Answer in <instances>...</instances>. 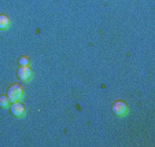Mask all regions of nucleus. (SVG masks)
Instances as JSON below:
<instances>
[{
  "label": "nucleus",
  "instance_id": "nucleus-2",
  "mask_svg": "<svg viewBox=\"0 0 155 147\" xmlns=\"http://www.w3.org/2000/svg\"><path fill=\"white\" fill-rule=\"evenodd\" d=\"M10 113H11L14 117H24L25 113H26V109H25V106L22 105V103L18 100V102H12V105L10 106Z\"/></svg>",
  "mask_w": 155,
  "mask_h": 147
},
{
  "label": "nucleus",
  "instance_id": "nucleus-5",
  "mask_svg": "<svg viewBox=\"0 0 155 147\" xmlns=\"http://www.w3.org/2000/svg\"><path fill=\"white\" fill-rule=\"evenodd\" d=\"M10 26V18L4 14H0V29L4 30Z\"/></svg>",
  "mask_w": 155,
  "mask_h": 147
},
{
  "label": "nucleus",
  "instance_id": "nucleus-1",
  "mask_svg": "<svg viewBox=\"0 0 155 147\" xmlns=\"http://www.w3.org/2000/svg\"><path fill=\"white\" fill-rule=\"evenodd\" d=\"M24 96V89L19 84H12V85L8 87L7 89V98H8L10 102H18V100L22 99Z\"/></svg>",
  "mask_w": 155,
  "mask_h": 147
},
{
  "label": "nucleus",
  "instance_id": "nucleus-7",
  "mask_svg": "<svg viewBox=\"0 0 155 147\" xmlns=\"http://www.w3.org/2000/svg\"><path fill=\"white\" fill-rule=\"evenodd\" d=\"M8 105H10L8 98L2 95V96H0V107H8Z\"/></svg>",
  "mask_w": 155,
  "mask_h": 147
},
{
  "label": "nucleus",
  "instance_id": "nucleus-4",
  "mask_svg": "<svg viewBox=\"0 0 155 147\" xmlns=\"http://www.w3.org/2000/svg\"><path fill=\"white\" fill-rule=\"evenodd\" d=\"M18 79L24 82L29 81V80L32 79V69H30L29 66H21V68L18 69Z\"/></svg>",
  "mask_w": 155,
  "mask_h": 147
},
{
  "label": "nucleus",
  "instance_id": "nucleus-6",
  "mask_svg": "<svg viewBox=\"0 0 155 147\" xmlns=\"http://www.w3.org/2000/svg\"><path fill=\"white\" fill-rule=\"evenodd\" d=\"M18 65L19 66H29V58L28 56H21L18 59Z\"/></svg>",
  "mask_w": 155,
  "mask_h": 147
},
{
  "label": "nucleus",
  "instance_id": "nucleus-3",
  "mask_svg": "<svg viewBox=\"0 0 155 147\" xmlns=\"http://www.w3.org/2000/svg\"><path fill=\"white\" fill-rule=\"evenodd\" d=\"M111 110L115 115H118V117H124V115H126V113H128V106H126L125 102L118 100V102H115L114 105H113Z\"/></svg>",
  "mask_w": 155,
  "mask_h": 147
}]
</instances>
